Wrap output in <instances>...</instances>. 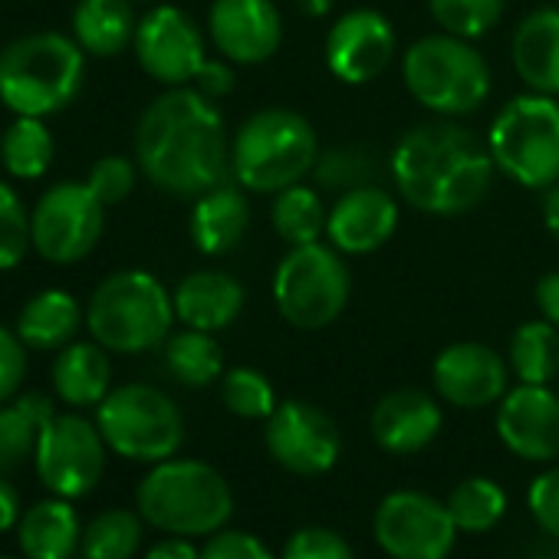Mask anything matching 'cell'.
Listing matches in <instances>:
<instances>
[{
    "label": "cell",
    "instance_id": "6da1fadb",
    "mask_svg": "<svg viewBox=\"0 0 559 559\" xmlns=\"http://www.w3.org/2000/svg\"><path fill=\"white\" fill-rule=\"evenodd\" d=\"M135 162L171 198H201L230 181V135L214 99L194 86L155 96L135 126Z\"/></svg>",
    "mask_w": 559,
    "mask_h": 559
},
{
    "label": "cell",
    "instance_id": "7a4b0ae2",
    "mask_svg": "<svg viewBox=\"0 0 559 559\" xmlns=\"http://www.w3.org/2000/svg\"><path fill=\"white\" fill-rule=\"evenodd\" d=\"M389 175L402 201L431 217H461L493 188L497 165L487 139H477L461 119H431L412 126L392 148Z\"/></svg>",
    "mask_w": 559,
    "mask_h": 559
},
{
    "label": "cell",
    "instance_id": "3957f363",
    "mask_svg": "<svg viewBox=\"0 0 559 559\" xmlns=\"http://www.w3.org/2000/svg\"><path fill=\"white\" fill-rule=\"evenodd\" d=\"M320 158V135L307 116L287 106L250 112L230 135V178L247 194H276L307 175Z\"/></svg>",
    "mask_w": 559,
    "mask_h": 559
},
{
    "label": "cell",
    "instance_id": "277c9868",
    "mask_svg": "<svg viewBox=\"0 0 559 559\" xmlns=\"http://www.w3.org/2000/svg\"><path fill=\"white\" fill-rule=\"evenodd\" d=\"M142 520L171 536H211L234 516V490L217 467L198 457L152 464L135 490Z\"/></svg>",
    "mask_w": 559,
    "mask_h": 559
},
{
    "label": "cell",
    "instance_id": "5b68a950",
    "mask_svg": "<svg viewBox=\"0 0 559 559\" xmlns=\"http://www.w3.org/2000/svg\"><path fill=\"white\" fill-rule=\"evenodd\" d=\"M83 80L86 53L67 34L37 31L0 50V103L14 116H57L76 99Z\"/></svg>",
    "mask_w": 559,
    "mask_h": 559
},
{
    "label": "cell",
    "instance_id": "8992f818",
    "mask_svg": "<svg viewBox=\"0 0 559 559\" xmlns=\"http://www.w3.org/2000/svg\"><path fill=\"white\" fill-rule=\"evenodd\" d=\"M402 80L412 99L441 116L467 119L490 99L493 76L474 40L454 34H425L402 53Z\"/></svg>",
    "mask_w": 559,
    "mask_h": 559
},
{
    "label": "cell",
    "instance_id": "52a82bcc",
    "mask_svg": "<svg viewBox=\"0 0 559 559\" xmlns=\"http://www.w3.org/2000/svg\"><path fill=\"white\" fill-rule=\"evenodd\" d=\"M175 323V304L165 284L148 270L109 273L86 304V330L93 340L122 356L165 346Z\"/></svg>",
    "mask_w": 559,
    "mask_h": 559
},
{
    "label": "cell",
    "instance_id": "ba28073f",
    "mask_svg": "<svg viewBox=\"0 0 559 559\" xmlns=\"http://www.w3.org/2000/svg\"><path fill=\"white\" fill-rule=\"evenodd\" d=\"M487 148L497 175L507 181L546 191L559 181V99L543 93H520L490 119Z\"/></svg>",
    "mask_w": 559,
    "mask_h": 559
},
{
    "label": "cell",
    "instance_id": "9c48e42d",
    "mask_svg": "<svg viewBox=\"0 0 559 559\" xmlns=\"http://www.w3.org/2000/svg\"><path fill=\"white\" fill-rule=\"evenodd\" d=\"M273 307L294 330L317 333L333 326L353 294V273L333 243L290 247L273 270Z\"/></svg>",
    "mask_w": 559,
    "mask_h": 559
},
{
    "label": "cell",
    "instance_id": "30bf717a",
    "mask_svg": "<svg viewBox=\"0 0 559 559\" xmlns=\"http://www.w3.org/2000/svg\"><path fill=\"white\" fill-rule=\"evenodd\" d=\"M96 425L119 457L158 464L178 454L185 441L181 408L155 385L129 382L96 405Z\"/></svg>",
    "mask_w": 559,
    "mask_h": 559
},
{
    "label": "cell",
    "instance_id": "8fae6325",
    "mask_svg": "<svg viewBox=\"0 0 559 559\" xmlns=\"http://www.w3.org/2000/svg\"><path fill=\"white\" fill-rule=\"evenodd\" d=\"M106 227V204L93 194L86 181H60L44 191L31 211L34 250L57 263L70 266L86 260Z\"/></svg>",
    "mask_w": 559,
    "mask_h": 559
},
{
    "label": "cell",
    "instance_id": "7c38bea8",
    "mask_svg": "<svg viewBox=\"0 0 559 559\" xmlns=\"http://www.w3.org/2000/svg\"><path fill=\"white\" fill-rule=\"evenodd\" d=\"M457 533L448 503L412 487L385 493L372 516V536L389 559H448Z\"/></svg>",
    "mask_w": 559,
    "mask_h": 559
},
{
    "label": "cell",
    "instance_id": "4fadbf2b",
    "mask_svg": "<svg viewBox=\"0 0 559 559\" xmlns=\"http://www.w3.org/2000/svg\"><path fill=\"white\" fill-rule=\"evenodd\" d=\"M106 438L83 415H53L37 441V477L57 497H86L106 471Z\"/></svg>",
    "mask_w": 559,
    "mask_h": 559
},
{
    "label": "cell",
    "instance_id": "5bb4252c",
    "mask_svg": "<svg viewBox=\"0 0 559 559\" xmlns=\"http://www.w3.org/2000/svg\"><path fill=\"white\" fill-rule=\"evenodd\" d=\"M266 454L297 477H320L340 464L343 435L340 425L313 402H280L263 421Z\"/></svg>",
    "mask_w": 559,
    "mask_h": 559
},
{
    "label": "cell",
    "instance_id": "9a60e30c",
    "mask_svg": "<svg viewBox=\"0 0 559 559\" xmlns=\"http://www.w3.org/2000/svg\"><path fill=\"white\" fill-rule=\"evenodd\" d=\"M132 50L142 73L165 90L191 86L207 60V40L201 27L175 4H158L139 21Z\"/></svg>",
    "mask_w": 559,
    "mask_h": 559
},
{
    "label": "cell",
    "instance_id": "2e32d148",
    "mask_svg": "<svg viewBox=\"0 0 559 559\" xmlns=\"http://www.w3.org/2000/svg\"><path fill=\"white\" fill-rule=\"evenodd\" d=\"M399 53L395 27L385 14L372 8L346 11L326 34L323 57L326 70L346 86H366L379 80Z\"/></svg>",
    "mask_w": 559,
    "mask_h": 559
},
{
    "label": "cell",
    "instance_id": "e0dca14e",
    "mask_svg": "<svg viewBox=\"0 0 559 559\" xmlns=\"http://www.w3.org/2000/svg\"><path fill=\"white\" fill-rule=\"evenodd\" d=\"M510 366L487 343H451L431 362V385L451 408H490L510 392Z\"/></svg>",
    "mask_w": 559,
    "mask_h": 559
},
{
    "label": "cell",
    "instance_id": "ac0fdd59",
    "mask_svg": "<svg viewBox=\"0 0 559 559\" xmlns=\"http://www.w3.org/2000/svg\"><path fill=\"white\" fill-rule=\"evenodd\" d=\"M500 444L530 464L559 457V392L549 385H510L493 418Z\"/></svg>",
    "mask_w": 559,
    "mask_h": 559
},
{
    "label": "cell",
    "instance_id": "d6986e66",
    "mask_svg": "<svg viewBox=\"0 0 559 559\" xmlns=\"http://www.w3.org/2000/svg\"><path fill=\"white\" fill-rule=\"evenodd\" d=\"M207 40L234 67H260L284 44V17L273 0H214Z\"/></svg>",
    "mask_w": 559,
    "mask_h": 559
},
{
    "label": "cell",
    "instance_id": "ffe728a7",
    "mask_svg": "<svg viewBox=\"0 0 559 559\" xmlns=\"http://www.w3.org/2000/svg\"><path fill=\"white\" fill-rule=\"evenodd\" d=\"M399 221V201L389 188H382L379 181L349 188L330 207L326 240L343 257H369L395 237Z\"/></svg>",
    "mask_w": 559,
    "mask_h": 559
},
{
    "label": "cell",
    "instance_id": "44dd1931",
    "mask_svg": "<svg viewBox=\"0 0 559 559\" xmlns=\"http://www.w3.org/2000/svg\"><path fill=\"white\" fill-rule=\"evenodd\" d=\"M444 425V412L435 395L421 389H395L385 392L369 418L372 441L395 457H408L425 451Z\"/></svg>",
    "mask_w": 559,
    "mask_h": 559
},
{
    "label": "cell",
    "instance_id": "7402d4cb",
    "mask_svg": "<svg viewBox=\"0 0 559 559\" xmlns=\"http://www.w3.org/2000/svg\"><path fill=\"white\" fill-rule=\"evenodd\" d=\"M175 320L188 330L221 333L237 323L247 304V290L234 273L224 270H194L171 294Z\"/></svg>",
    "mask_w": 559,
    "mask_h": 559
},
{
    "label": "cell",
    "instance_id": "603a6c76",
    "mask_svg": "<svg viewBox=\"0 0 559 559\" xmlns=\"http://www.w3.org/2000/svg\"><path fill=\"white\" fill-rule=\"evenodd\" d=\"M247 230H250V201L234 178L194 198L188 234L204 257L234 253L243 243Z\"/></svg>",
    "mask_w": 559,
    "mask_h": 559
},
{
    "label": "cell",
    "instance_id": "cb8c5ba5",
    "mask_svg": "<svg viewBox=\"0 0 559 559\" xmlns=\"http://www.w3.org/2000/svg\"><path fill=\"white\" fill-rule=\"evenodd\" d=\"M510 60L530 93L559 99V8H536L516 24Z\"/></svg>",
    "mask_w": 559,
    "mask_h": 559
},
{
    "label": "cell",
    "instance_id": "d4e9b609",
    "mask_svg": "<svg viewBox=\"0 0 559 559\" xmlns=\"http://www.w3.org/2000/svg\"><path fill=\"white\" fill-rule=\"evenodd\" d=\"M53 392L70 408H96L112 392L109 349L93 343H70L53 362Z\"/></svg>",
    "mask_w": 559,
    "mask_h": 559
},
{
    "label": "cell",
    "instance_id": "484cf974",
    "mask_svg": "<svg viewBox=\"0 0 559 559\" xmlns=\"http://www.w3.org/2000/svg\"><path fill=\"white\" fill-rule=\"evenodd\" d=\"M132 0H80L73 11V40L86 57L112 60L135 40Z\"/></svg>",
    "mask_w": 559,
    "mask_h": 559
},
{
    "label": "cell",
    "instance_id": "4316f807",
    "mask_svg": "<svg viewBox=\"0 0 559 559\" xmlns=\"http://www.w3.org/2000/svg\"><path fill=\"white\" fill-rule=\"evenodd\" d=\"M86 323V313L67 290H40L31 297L17 317V336L24 340L27 349L40 353H60L63 346L73 343L80 326Z\"/></svg>",
    "mask_w": 559,
    "mask_h": 559
},
{
    "label": "cell",
    "instance_id": "83f0119b",
    "mask_svg": "<svg viewBox=\"0 0 559 559\" xmlns=\"http://www.w3.org/2000/svg\"><path fill=\"white\" fill-rule=\"evenodd\" d=\"M17 539L27 559H70L83 539L80 516L67 497L40 500L21 516Z\"/></svg>",
    "mask_w": 559,
    "mask_h": 559
},
{
    "label": "cell",
    "instance_id": "f1b7e54d",
    "mask_svg": "<svg viewBox=\"0 0 559 559\" xmlns=\"http://www.w3.org/2000/svg\"><path fill=\"white\" fill-rule=\"evenodd\" d=\"M53 402L40 392H27L17 402L0 405V474L21 471L34 454L40 431L53 418Z\"/></svg>",
    "mask_w": 559,
    "mask_h": 559
},
{
    "label": "cell",
    "instance_id": "f546056e",
    "mask_svg": "<svg viewBox=\"0 0 559 559\" xmlns=\"http://www.w3.org/2000/svg\"><path fill=\"white\" fill-rule=\"evenodd\" d=\"M507 366L523 385H552L559 379V330L546 320H526L513 330Z\"/></svg>",
    "mask_w": 559,
    "mask_h": 559
},
{
    "label": "cell",
    "instance_id": "4dcf8cb0",
    "mask_svg": "<svg viewBox=\"0 0 559 559\" xmlns=\"http://www.w3.org/2000/svg\"><path fill=\"white\" fill-rule=\"evenodd\" d=\"M326 221H330V207H326L323 194L304 181L273 194L270 224L287 247L317 243L326 234Z\"/></svg>",
    "mask_w": 559,
    "mask_h": 559
},
{
    "label": "cell",
    "instance_id": "1f68e13d",
    "mask_svg": "<svg viewBox=\"0 0 559 559\" xmlns=\"http://www.w3.org/2000/svg\"><path fill=\"white\" fill-rule=\"evenodd\" d=\"M165 366L175 382L188 389H207L224 376V353L214 340V333L201 330H181L165 340Z\"/></svg>",
    "mask_w": 559,
    "mask_h": 559
},
{
    "label": "cell",
    "instance_id": "d6a6232c",
    "mask_svg": "<svg viewBox=\"0 0 559 559\" xmlns=\"http://www.w3.org/2000/svg\"><path fill=\"white\" fill-rule=\"evenodd\" d=\"M53 135L44 119L34 116H17L11 129L0 135V162H4L8 175L21 181H37L50 171L53 165Z\"/></svg>",
    "mask_w": 559,
    "mask_h": 559
},
{
    "label": "cell",
    "instance_id": "836d02e7",
    "mask_svg": "<svg viewBox=\"0 0 559 559\" xmlns=\"http://www.w3.org/2000/svg\"><path fill=\"white\" fill-rule=\"evenodd\" d=\"M448 510L454 516V526L461 533H487L493 530L507 513V493L493 477H464L448 493Z\"/></svg>",
    "mask_w": 559,
    "mask_h": 559
},
{
    "label": "cell",
    "instance_id": "e575fe53",
    "mask_svg": "<svg viewBox=\"0 0 559 559\" xmlns=\"http://www.w3.org/2000/svg\"><path fill=\"white\" fill-rule=\"evenodd\" d=\"M142 523L139 510H103L83 530L80 549L86 559H132L142 546Z\"/></svg>",
    "mask_w": 559,
    "mask_h": 559
},
{
    "label": "cell",
    "instance_id": "d590c367",
    "mask_svg": "<svg viewBox=\"0 0 559 559\" xmlns=\"http://www.w3.org/2000/svg\"><path fill=\"white\" fill-rule=\"evenodd\" d=\"M221 402L230 415L247 421H266L280 405L273 382L250 366H234L221 376Z\"/></svg>",
    "mask_w": 559,
    "mask_h": 559
},
{
    "label": "cell",
    "instance_id": "8d00e7d4",
    "mask_svg": "<svg viewBox=\"0 0 559 559\" xmlns=\"http://www.w3.org/2000/svg\"><path fill=\"white\" fill-rule=\"evenodd\" d=\"M507 0H428L431 21L454 37L480 40L503 21Z\"/></svg>",
    "mask_w": 559,
    "mask_h": 559
},
{
    "label": "cell",
    "instance_id": "74e56055",
    "mask_svg": "<svg viewBox=\"0 0 559 559\" xmlns=\"http://www.w3.org/2000/svg\"><path fill=\"white\" fill-rule=\"evenodd\" d=\"M379 158L359 145H340L330 152H320L313 178L320 188L326 191H349V188H362V185H376L379 181Z\"/></svg>",
    "mask_w": 559,
    "mask_h": 559
},
{
    "label": "cell",
    "instance_id": "f35d334b",
    "mask_svg": "<svg viewBox=\"0 0 559 559\" xmlns=\"http://www.w3.org/2000/svg\"><path fill=\"white\" fill-rule=\"evenodd\" d=\"M31 247V211L8 181H0V270H14Z\"/></svg>",
    "mask_w": 559,
    "mask_h": 559
},
{
    "label": "cell",
    "instance_id": "ab89813d",
    "mask_svg": "<svg viewBox=\"0 0 559 559\" xmlns=\"http://www.w3.org/2000/svg\"><path fill=\"white\" fill-rule=\"evenodd\" d=\"M139 162L126 158V155H106L99 158L93 168H90V178L86 185L93 188V194L109 207V204H122L132 191H135V181H139Z\"/></svg>",
    "mask_w": 559,
    "mask_h": 559
},
{
    "label": "cell",
    "instance_id": "60d3db41",
    "mask_svg": "<svg viewBox=\"0 0 559 559\" xmlns=\"http://www.w3.org/2000/svg\"><path fill=\"white\" fill-rule=\"evenodd\" d=\"M280 559H356V549L330 526H300L284 543Z\"/></svg>",
    "mask_w": 559,
    "mask_h": 559
},
{
    "label": "cell",
    "instance_id": "b9f144b4",
    "mask_svg": "<svg viewBox=\"0 0 559 559\" xmlns=\"http://www.w3.org/2000/svg\"><path fill=\"white\" fill-rule=\"evenodd\" d=\"M526 507H530V516L536 520V526L559 539V464L539 471L533 480H530V490H526Z\"/></svg>",
    "mask_w": 559,
    "mask_h": 559
},
{
    "label": "cell",
    "instance_id": "7bdbcfd3",
    "mask_svg": "<svg viewBox=\"0 0 559 559\" xmlns=\"http://www.w3.org/2000/svg\"><path fill=\"white\" fill-rule=\"evenodd\" d=\"M201 559H276L266 543L247 530H217L201 546Z\"/></svg>",
    "mask_w": 559,
    "mask_h": 559
},
{
    "label": "cell",
    "instance_id": "ee69618b",
    "mask_svg": "<svg viewBox=\"0 0 559 559\" xmlns=\"http://www.w3.org/2000/svg\"><path fill=\"white\" fill-rule=\"evenodd\" d=\"M27 376V346L17 330L0 326V405L11 402Z\"/></svg>",
    "mask_w": 559,
    "mask_h": 559
},
{
    "label": "cell",
    "instance_id": "f6af8a7d",
    "mask_svg": "<svg viewBox=\"0 0 559 559\" xmlns=\"http://www.w3.org/2000/svg\"><path fill=\"white\" fill-rule=\"evenodd\" d=\"M234 83H237V76H234V63L230 60H224V57H217V60H204V67L198 70V76H194V90L198 93H204L207 99H224V96H230L234 93Z\"/></svg>",
    "mask_w": 559,
    "mask_h": 559
},
{
    "label": "cell",
    "instance_id": "bcb514c9",
    "mask_svg": "<svg viewBox=\"0 0 559 559\" xmlns=\"http://www.w3.org/2000/svg\"><path fill=\"white\" fill-rule=\"evenodd\" d=\"M536 310L546 323H552L559 330V270H549L536 280Z\"/></svg>",
    "mask_w": 559,
    "mask_h": 559
},
{
    "label": "cell",
    "instance_id": "7dc6e473",
    "mask_svg": "<svg viewBox=\"0 0 559 559\" xmlns=\"http://www.w3.org/2000/svg\"><path fill=\"white\" fill-rule=\"evenodd\" d=\"M145 559H201V546H194L191 536H171L168 533L165 539H158L148 549Z\"/></svg>",
    "mask_w": 559,
    "mask_h": 559
},
{
    "label": "cell",
    "instance_id": "c3c4849f",
    "mask_svg": "<svg viewBox=\"0 0 559 559\" xmlns=\"http://www.w3.org/2000/svg\"><path fill=\"white\" fill-rule=\"evenodd\" d=\"M17 516H21V493L4 474H0V533L14 530Z\"/></svg>",
    "mask_w": 559,
    "mask_h": 559
},
{
    "label": "cell",
    "instance_id": "681fc988",
    "mask_svg": "<svg viewBox=\"0 0 559 559\" xmlns=\"http://www.w3.org/2000/svg\"><path fill=\"white\" fill-rule=\"evenodd\" d=\"M543 227L552 240H559V181L543 191Z\"/></svg>",
    "mask_w": 559,
    "mask_h": 559
},
{
    "label": "cell",
    "instance_id": "f907efd6",
    "mask_svg": "<svg viewBox=\"0 0 559 559\" xmlns=\"http://www.w3.org/2000/svg\"><path fill=\"white\" fill-rule=\"evenodd\" d=\"M336 0H297V8L307 14V17H326L333 11Z\"/></svg>",
    "mask_w": 559,
    "mask_h": 559
},
{
    "label": "cell",
    "instance_id": "816d5d0a",
    "mask_svg": "<svg viewBox=\"0 0 559 559\" xmlns=\"http://www.w3.org/2000/svg\"><path fill=\"white\" fill-rule=\"evenodd\" d=\"M132 4H152V0H132Z\"/></svg>",
    "mask_w": 559,
    "mask_h": 559
},
{
    "label": "cell",
    "instance_id": "f5cc1de1",
    "mask_svg": "<svg viewBox=\"0 0 559 559\" xmlns=\"http://www.w3.org/2000/svg\"><path fill=\"white\" fill-rule=\"evenodd\" d=\"M0 559H14V556H0Z\"/></svg>",
    "mask_w": 559,
    "mask_h": 559
}]
</instances>
